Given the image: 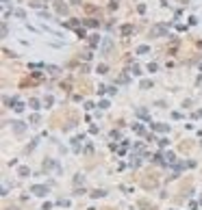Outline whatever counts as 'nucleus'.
Here are the masks:
<instances>
[{
    "mask_svg": "<svg viewBox=\"0 0 202 210\" xmlns=\"http://www.w3.org/2000/svg\"><path fill=\"white\" fill-rule=\"evenodd\" d=\"M33 193L35 195H46V189L44 186H33Z\"/></svg>",
    "mask_w": 202,
    "mask_h": 210,
    "instance_id": "obj_1",
    "label": "nucleus"
},
{
    "mask_svg": "<svg viewBox=\"0 0 202 210\" xmlns=\"http://www.w3.org/2000/svg\"><path fill=\"white\" fill-rule=\"evenodd\" d=\"M163 30H165V26H154V28H152V35H161Z\"/></svg>",
    "mask_w": 202,
    "mask_h": 210,
    "instance_id": "obj_2",
    "label": "nucleus"
}]
</instances>
